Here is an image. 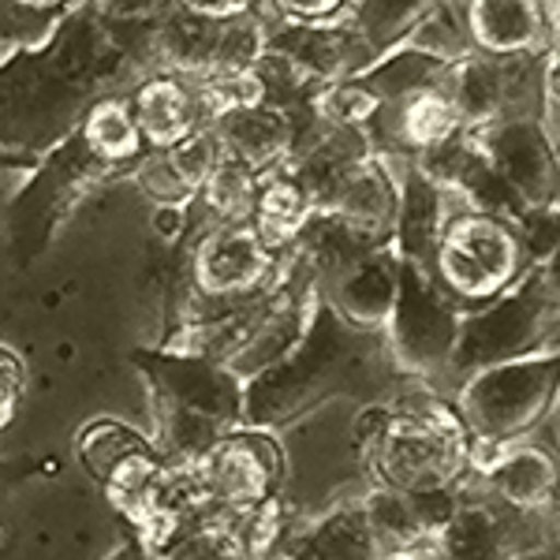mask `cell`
<instances>
[{"instance_id":"obj_10","label":"cell","mask_w":560,"mask_h":560,"mask_svg":"<svg viewBox=\"0 0 560 560\" xmlns=\"http://www.w3.org/2000/svg\"><path fill=\"white\" fill-rule=\"evenodd\" d=\"M464 311L453 295L438 284L433 269L411 258H400L396 277V303L385 322V340L396 366L419 385H438L448 377V363L459 340Z\"/></svg>"},{"instance_id":"obj_16","label":"cell","mask_w":560,"mask_h":560,"mask_svg":"<svg viewBox=\"0 0 560 560\" xmlns=\"http://www.w3.org/2000/svg\"><path fill=\"white\" fill-rule=\"evenodd\" d=\"M269 52H280L292 60L303 75L314 83H337V79H351L363 68L377 60L370 42L355 31L348 20H288L284 26L269 31L266 38Z\"/></svg>"},{"instance_id":"obj_41","label":"cell","mask_w":560,"mask_h":560,"mask_svg":"<svg viewBox=\"0 0 560 560\" xmlns=\"http://www.w3.org/2000/svg\"><path fill=\"white\" fill-rule=\"evenodd\" d=\"M12 4L34 8V12H45V8H65V4H71V0H12Z\"/></svg>"},{"instance_id":"obj_44","label":"cell","mask_w":560,"mask_h":560,"mask_svg":"<svg viewBox=\"0 0 560 560\" xmlns=\"http://www.w3.org/2000/svg\"><path fill=\"white\" fill-rule=\"evenodd\" d=\"M553 520L560 523V497H557V504H553Z\"/></svg>"},{"instance_id":"obj_43","label":"cell","mask_w":560,"mask_h":560,"mask_svg":"<svg viewBox=\"0 0 560 560\" xmlns=\"http://www.w3.org/2000/svg\"><path fill=\"white\" fill-rule=\"evenodd\" d=\"M549 12H553V34H560V0H549Z\"/></svg>"},{"instance_id":"obj_36","label":"cell","mask_w":560,"mask_h":560,"mask_svg":"<svg viewBox=\"0 0 560 560\" xmlns=\"http://www.w3.org/2000/svg\"><path fill=\"white\" fill-rule=\"evenodd\" d=\"M277 12H284L288 20H337L345 0H273Z\"/></svg>"},{"instance_id":"obj_12","label":"cell","mask_w":560,"mask_h":560,"mask_svg":"<svg viewBox=\"0 0 560 560\" xmlns=\"http://www.w3.org/2000/svg\"><path fill=\"white\" fill-rule=\"evenodd\" d=\"M34 179L23 187V195L12 206V243L20 247V258H34L52 240L57 224L75 210L97 184L120 176L116 165H105L86 150V142L68 135L57 150L38 158Z\"/></svg>"},{"instance_id":"obj_19","label":"cell","mask_w":560,"mask_h":560,"mask_svg":"<svg viewBox=\"0 0 560 560\" xmlns=\"http://www.w3.org/2000/svg\"><path fill=\"white\" fill-rule=\"evenodd\" d=\"M467 38L478 52L527 60L553 42L549 0H467Z\"/></svg>"},{"instance_id":"obj_42","label":"cell","mask_w":560,"mask_h":560,"mask_svg":"<svg viewBox=\"0 0 560 560\" xmlns=\"http://www.w3.org/2000/svg\"><path fill=\"white\" fill-rule=\"evenodd\" d=\"M549 49H553V75H557V83H560V34H553Z\"/></svg>"},{"instance_id":"obj_31","label":"cell","mask_w":560,"mask_h":560,"mask_svg":"<svg viewBox=\"0 0 560 560\" xmlns=\"http://www.w3.org/2000/svg\"><path fill=\"white\" fill-rule=\"evenodd\" d=\"M314 108L325 124H340V128H370L377 113H382V102H377L374 90L363 86V79H337V83H325L314 94Z\"/></svg>"},{"instance_id":"obj_27","label":"cell","mask_w":560,"mask_h":560,"mask_svg":"<svg viewBox=\"0 0 560 560\" xmlns=\"http://www.w3.org/2000/svg\"><path fill=\"white\" fill-rule=\"evenodd\" d=\"M311 213H314L311 198H306L300 179L288 173L284 165L261 176L250 224H255L258 240L266 243L273 255H284V250L295 247V240H300L303 224L311 221Z\"/></svg>"},{"instance_id":"obj_38","label":"cell","mask_w":560,"mask_h":560,"mask_svg":"<svg viewBox=\"0 0 560 560\" xmlns=\"http://www.w3.org/2000/svg\"><path fill=\"white\" fill-rule=\"evenodd\" d=\"M105 560H153V557H150L147 541H142V538H135L131 530H128V541H124L120 549H113V553H108Z\"/></svg>"},{"instance_id":"obj_32","label":"cell","mask_w":560,"mask_h":560,"mask_svg":"<svg viewBox=\"0 0 560 560\" xmlns=\"http://www.w3.org/2000/svg\"><path fill=\"white\" fill-rule=\"evenodd\" d=\"M161 158H165V165L176 173L179 184L198 198L202 184L217 168V161L224 158V150H221V142H217V135L210 128H198V131L187 135V139H179L176 147L161 150Z\"/></svg>"},{"instance_id":"obj_8","label":"cell","mask_w":560,"mask_h":560,"mask_svg":"<svg viewBox=\"0 0 560 560\" xmlns=\"http://www.w3.org/2000/svg\"><path fill=\"white\" fill-rule=\"evenodd\" d=\"M430 549L433 560H560V523L497 501L471 475Z\"/></svg>"},{"instance_id":"obj_7","label":"cell","mask_w":560,"mask_h":560,"mask_svg":"<svg viewBox=\"0 0 560 560\" xmlns=\"http://www.w3.org/2000/svg\"><path fill=\"white\" fill-rule=\"evenodd\" d=\"M560 332V303L549 292L538 261H530L509 292L497 300L475 306L459 322V340L453 351L448 374L467 377L482 366L509 363V359H527L538 351H553V337Z\"/></svg>"},{"instance_id":"obj_21","label":"cell","mask_w":560,"mask_h":560,"mask_svg":"<svg viewBox=\"0 0 560 560\" xmlns=\"http://www.w3.org/2000/svg\"><path fill=\"white\" fill-rule=\"evenodd\" d=\"M128 102H131L135 124H139L150 150H168V147H176L179 139H187L191 131L210 128L195 79L153 71V75L139 79V83L131 86Z\"/></svg>"},{"instance_id":"obj_37","label":"cell","mask_w":560,"mask_h":560,"mask_svg":"<svg viewBox=\"0 0 560 560\" xmlns=\"http://www.w3.org/2000/svg\"><path fill=\"white\" fill-rule=\"evenodd\" d=\"M538 269H541V277H546V284H549V292L557 295V303H560V243L553 250H549L546 258L538 261Z\"/></svg>"},{"instance_id":"obj_2","label":"cell","mask_w":560,"mask_h":560,"mask_svg":"<svg viewBox=\"0 0 560 560\" xmlns=\"http://www.w3.org/2000/svg\"><path fill=\"white\" fill-rule=\"evenodd\" d=\"M388 351L385 329L348 322L325 295H318L303 337L277 363L243 382V427L288 430L332 400L382 404L411 388Z\"/></svg>"},{"instance_id":"obj_24","label":"cell","mask_w":560,"mask_h":560,"mask_svg":"<svg viewBox=\"0 0 560 560\" xmlns=\"http://www.w3.org/2000/svg\"><path fill=\"white\" fill-rule=\"evenodd\" d=\"M370 124H385L388 142L408 153H427L445 147L448 139H456L464 131L453 102H448L445 90H419L411 97H400L393 105H382V113Z\"/></svg>"},{"instance_id":"obj_9","label":"cell","mask_w":560,"mask_h":560,"mask_svg":"<svg viewBox=\"0 0 560 560\" xmlns=\"http://www.w3.org/2000/svg\"><path fill=\"white\" fill-rule=\"evenodd\" d=\"M277 261L280 255L258 240L250 221L213 224L195 240L191 258H187V300L179 303V325L210 322L217 314L247 303L273 280Z\"/></svg>"},{"instance_id":"obj_1","label":"cell","mask_w":560,"mask_h":560,"mask_svg":"<svg viewBox=\"0 0 560 560\" xmlns=\"http://www.w3.org/2000/svg\"><path fill=\"white\" fill-rule=\"evenodd\" d=\"M147 79L139 52L94 8L75 4L38 45L0 60V150L45 158L90 105Z\"/></svg>"},{"instance_id":"obj_35","label":"cell","mask_w":560,"mask_h":560,"mask_svg":"<svg viewBox=\"0 0 560 560\" xmlns=\"http://www.w3.org/2000/svg\"><path fill=\"white\" fill-rule=\"evenodd\" d=\"M179 8L195 15H206V20H240V15H250L258 8V0H176Z\"/></svg>"},{"instance_id":"obj_20","label":"cell","mask_w":560,"mask_h":560,"mask_svg":"<svg viewBox=\"0 0 560 560\" xmlns=\"http://www.w3.org/2000/svg\"><path fill=\"white\" fill-rule=\"evenodd\" d=\"M210 131L217 135V142H221V150L229 158H236L255 168L258 176H266L292 158L300 124H295L292 113L261 102L217 113L210 120Z\"/></svg>"},{"instance_id":"obj_14","label":"cell","mask_w":560,"mask_h":560,"mask_svg":"<svg viewBox=\"0 0 560 560\" xmlns=\"http://www.w3.org/2000/svg\"><path fill=\"white\" fill-rule=\"evenodd\" d=\"M75 456L83 464V471L97 482V490L108 497V504H113L120 520H128L139 509L142 497L150 493V486L168 467L158 441L128 427V422L108 419V415L79 430Z\"/></svg>"},{"instance_id":"obj_26","label":"cell","mask_w":560,"mask_h":560,"mask_svg":"<svg viewBox=\"0 0 560 560\" xmlns=\"http://www.w3.org/2000/svg\"><path fill=\"white\" fill-rule=\"evenodd\" d=\"M153 560H255L243 535V512H202L150 546Z\"/></svg>"},{"instance_id":"obj_5","label":"cell","mask_w":560,"mask_h":560,"mask_svg":"<svg viewBox=\"0 0 560 560\" xmlns=\"http://www.w3.org/2000/svg\"><path fill=\"white\" fill-rule=\"evenodd\" d=\"M527 240H523L520 224H512L501 213L471 210L459 202L441 224L430 269L438 284L467 314L509 292L527 273Z\"/></svg>"},{"instance_id":"obj_45","label":"cell","mask_w":560,"mask_h":560,"mask_svg":"<svg viewBox=\"0 0 560 560\" xmlns=\"http://www.w3.org/2000/svg\"><path fill=\"white\" fill-rule=\"evenodd\" d=\"M0 549H4V523H0Z\"/></svg>"},{"instance_id":"obj_15","label":"cell","mask_w":560,"mask_h":560,"mask_svg":"<svg viewBox=\"0 0 560 560\" xmlns=\"http://www.w3.org/2000/svg\"><path fill=\"white\" fill-rule=\"evenodd\" d=\"M224 38H229V20H206L187 8L173 4L150 23V31L139 42V57L147 75L165 71L179 79H210L221 75Z\"/></svg>"},{"instance_id":"obj_25","label":"cell","mask_w":560,"mask_h":560,"mask_svg":"<svg viewBox=\"0 0 560 560\" xmlns=\"http://www.w3.org/2000/svg\"><path fill=\"white\" fill-rule=\"evenodd\" d=\"M448 68L453 60L438 57V52L422 49V45H396V49L382 52L370 68L359 71L366 90H374L377 102L382 105H393L400 97H411L419 90H445L448 83Z\"/></svg>"},{"instance_id":"obj_23","label":"cell","mask_w":560,"mask_h":560,"mask_svg":"<svg viewBox=\"0 0 560 560\" xmlns=\"http://www.w3.org/2000/svg\"><path fill=\"white\" fill-rule=\"evenodd\" d=\"M509 68H512V60L486 57V52H478V49L453 60L445 94L467 131H478V128H486V124H493L497 116L512 113Z\"/></svg>"},{"instance_id":"obj_40","label":"cell","mask_w":560,"mask_h":560,"mask_svg":"<svg viewBox=\"0 0 560 560\" xmlns=\"http://www.w3.org/2000/svg\"><path fill=\"white\" fill-rule=\"evenodd\" d=\"M377 560H433V549H411V553H382Z\"/></svg>"},{"instance_id":"obj_30","label":"cell","mask_w":560,"mask_h":560,"mask_svg":"<svg viewBox=\"0 0 560 560\" xmlns=\"http://www.w3.org/2000/svg\"><path fill=\"white\" fill-rule=\"evenodd\" d=\"M258 187H261V176L255 168L224 153L210 173V179L202 184L198 198L206 202V210L213 213L217 224H236V221H250L255 202H258Z\"/></svg>"},{"instance_id":"obj_3","label":"cell","mask_w":560,"mask_h":560,"mask_svg":"<svg viewBox=\"0 0 560 560\" xmlns=\"http://www.w3.org/2000/svg\"><path fill=\"white\" fill-rule=\"evenodd\" d=\"M355 453L370 482L408 497L456 493L475 475L471 430L430 385L370 404L355 422Z\"/></svg>"},{"instance_id":"obj_34","label":"cell","mask_w":560,"mask_h":560,"mask_svg":"<svg viewBox=\"0 0 560 560\" xmlns=\"http://www.w3.org/2000/svg\"><path fill=\"white\" fill-rule=\"evenodd\" d=\"M113 31H128V26H150L161 12L176 4V0H86Z\"/></svg>"},{"instance_id":"obj_39","label":"cell","mask_w":560,"mask_h":560,"mask_svg":"<svg viewBox=\"0 0 560 560\" xmlns=\"http://www.w3.org/2000/svg\"><path fill=\"white\" fill-rule=\"evenodd\" d=\"M34 168H38V158H26V153L0 150V173H34Z\"/></svg>"},{"instance_id":"obj_33","label":"cell","mask_w":560,"mask_h":560,"mask_svg":"<svg viewBox=\"0 0 560 560\" xmlns=\"http://www.w3.org/2000/svg\"><path fill=\"white\" fill-rule=\"evenodd\" d=\"M26 385H31V374H26V363L15 348L0 345V438L15 427L20 419V408L26 400Z\"/></svg>"},{"instance_id":"obj_22","label":"cell","mask_w":560,"mask_h":560,"mask_svg":"<svg viewBox=\"0 0 560 560\" xmlns=\"http://www.w3.org/2000/svg\"><path fill=\"white\" fill-rule=\"evenodd\" d=\"M396 277H400V255H396V243H388V247L345 269L329 288H322V295L348 322L366 325V329H385L396 303Z\"/></svg>"},{"instance_id":"obj_29","label":"cell","mask_w":560,"mask_h":560,"mask_svg":"<svg viewBox=\"0 0 560 560\" xmlns=\"http://www.w3.org/2000/svg\"><path fill=\"white\" fill-rule=\"evenodd\" d=\"M441 4H448V0H351L348 23L382 57V52L408 42Z\"/></svg>"},{"instance_id":"obj_17","label":"cell","mask_w":560,"mask_h":560,"mask_svg":"<svg viewBox=\"0 0 560 560\" xmlns=\"http://www.w3.org/2000/svg\"><path fill=\"white\" fill-rule=\"evenodd\" d=\"M377 538L370 530L363 497L329 504L311 520H292L269 560H377Z\"/></svg>"},{"instance_id":"obj_13","label":"cell","mask_w":560,"mask_h":560,"mask_svg":"<svg viewBox=\"0 0 560 560\" xmlns=\"http://www.w3.org/2000/svg\"><path fill=\"white\" fill-rule=\"evenodd\" d=\"M471 139L523 213H560V153L541 116L512 108L471 131Z\"/></svg>"},{"instance_id":"obj_46","label":"cell","mask_w":560,"mask_h":560,"mask_svg":"<svg viewBox=\"0 0 560 560\" xmlns=\"http://www.w3.org/2000/svg\"><path fill=\"white\" fill-rule=\"evenodd\" d=\"M464 4H467V0H464Z\"/></svg>"},{"instance_id":"obj_18","label":"cell","mask_w":560,"mask_h":560,"mask_svg":"<svg viewBox=\"0 0 560 560\" xmlns=\"http://www.w3.org/2000/svg\"><path fill=\"white\" fill-rule=\"evenodd\" d=\"M475 478L497 501L520 512H553L560 497V464L541 445L527 441L475 448Z\"/></svg>"},{"instance_id":"obj_6","label":"cell","mask_w":560,"mask_h":560,"mask_svg":"<svg viewBox=\"0 0 560 560\" xmlns=\"http://www.w3.org/2000/svg\"><path fill=\"white\" fill-rule=\"evenodd\" d=\"M560 400V348L527 359L482 366L459 377L456 411L475 438V448H497L523 441L541 427Z\"/></svg>"},{"instance_id":"obj_28","label":"cell","mask_w":560,"mask_h":560,"mask_svg":"<svg viewBox=\"0 0 560 560\" xmlns=\"http://www.w3.org/2000/svg\"><path fill=\"white\" fill-rule=\"evenodd\" d=\"M128 94H105L102 102L90 105V113L83 116V124H79V139L86 142V150L94 153L97 161L116 165V168L139 165L150 153L139 124H135Z\"/></svg>"},{"instance_id":"obj_4","label":"cell","mask_w":560,"mask_h":560,"mask_svg":"<svg viewBox=\"0 0 560 560\" xmlns=\"http://www.w3.org/2000/svg\"><path fill=\"white\" fill-rule=\"evenodd\" d=\"M131 363L147 382L153 441L168 464L191 467L243 427V377L229 363L165 345L135 348Z\"/></svg>"},{"instance_id":"obj_11","label":"cell","mask_w":560,"mask_h":560,"mask_svg":"<svg viewBox=\"0 0 560 560\" xmlns=\"http://www.w3.org/2000/svg\"><path fill=\"white\" fill-rule=\"evenodd\" d=\"M187 471H191V482L206 509L240 516V512L261 509L284 493L288 459L280 448V433L236 427Z\"/></svg>"}]
</instances>
